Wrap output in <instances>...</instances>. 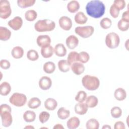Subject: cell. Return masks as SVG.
Returning a JSON list of instances; mask_svg holds the SVG:
<instances>
[{
  "instance_id": "ab89813d",
  "label": "cell",
  "mask_w": 129,
  "mask_h": 129,
  "mask_svg": "<svg viewBox=\"0 0 129 129\" xmlns=\"http://www.w3.org/2000/svg\"><path fill=\"white\" fill-rule=\"evenodd\" d=\"M87 97V93L84 91L81 90L77 93V95L75 96V100L77 101V102L83 103L86 100Z\"/></svg>"
},
{
  "instance_id": "681fc988",
  "label": "cell",
  "mask_w": 129,
  "mask_h": 129,
  "mask_svg": "<svg viewBox=\"0 0 129 129\" xmlns=\"http://www.w3.org/2000/svg\"><path fill=\"white\" fill-rule=\"evenodd\" d=\"M54 129H61V128H64V127L63 126V125L61 124H56L55 125H54V126L53 127Z\"/></svg>"
},
{
  "instance_id": "836d02e7",
  "label": "cell",
  "mask_w": 129,
  "mask_h": 129,
  "mask_svg": "<svg viewBox=\"0 0 129 129\" xmlns=\"http://www.w3.org/2000/svg\"><path fill=\"white\" fill-rule=\"evenodd\" d=\"M87 129H98L99 123L95 118H90L87 120L86 123Z\"/></svg>"
},
{
  "instance_id": "7dc6e473",
  "label": "cell",
  "mask_w": 129,
  "mask_h": 129,
  "mask_svg": "<svg viewBox=\"0 0 129 129\" xmlns=\"http://www.w3.org/2000/svg\"><path fill=\"white\" fill-rule=\"evenodd\" d=\"M9 111L12 112V108L10 106L7 104H2L0 106V111Z\"/></svg>"
},
{
  "instance_id": "4fadbf2b",
  "label": "cell",
  "mask_w": 129,
  "mask_h": 129,
  "mask_svg": "<svg viewBox=\"0 0 129 129\" xmlns=\"http://www.w3.org/2000/svg\"><path fill=\"white\" fill-rule=\"evenodd\" d=\"M79 39L74 35L69 36L66 40V44L68 48L70 49H75L79 44Z\"/></svg>"
},
{
  "instance_id": "f907efd6",
  "label": "cell",
  "mask_w": 129,
  "mask_h": 129,
  "mask_svg": "<svg viewBox=\"0 0 129 129\" xmlns=\"http://www.w3.org/2000/svg\"><path fill=\"white\" fill-rule=\"evenodd\" d=\"M111 126L108 124H104L102 127V129H111Z\"/></svg>"
},
{
  "instance_id": "60d3db41",
  "label": "cell",
  "mask_w": 129,
  "mask_h": 129,
  "mask_svg": "<svg viewBox=\"0 0 129 129\" xmlns=\"http://www.w3.org/2000/svg\"><path fill=\"white\" fill-rule=\"evenodd\" d=\"M90 59L89 53L86 51H81L79 53V61L82 63H87Z\"/></svg>"
},
{
  "instance_id": "7c38bea8",
  "label": "cell",
  "mask_w": 129,
  "mask_h": 129,
  "mask_svg": "<svg viewBox=\"0 0 129 129\" xmlns=\"http://www.w3.org/2000/svg\"><path fill=\"white\" fill-rule=\"evenodd\" d=\"M51 41L50 37L47 35H39L36 39V42L38 46L41 47L50 45Z\"/></svg>"
},
{
  "instance_id": "3957f363",
  "label": "cell",
  "mask_w": 129,
  "mask_h": 129,
  "mask_svg": "<svg viewBox=\"0 0 129 129\" xmlns=\"http://www.w3.org/2000/svg\"><path fill=\"white\" fill-rule=\"evenodd\" d=\"M55 28V23L49 19L39 20L34 24L35 30L39 32L51 31Z\"/></svg>"
},
{
  "instance_id": "ffe728a7",
  "label": "cell",
  "mask_w": 129,
  "mask_h": 129,
  "mask_svg": "<svg viewBox=\"0 0 129 129\" xmlns=\"http://www.w3.org/2000/svg\"><path fill=\"white\" fill-rule=\"evenodd\" d=\"M11 31L7 28L1 26L0 27V39L2 41H6L8 40L11 36Z\"/></svg>"
},
{
  "instance_id": "5b68a950",
  "label": "cell",
  "mask_w": 129,
  "mask_h": 129,
  "mask_svg": "<svg viewBox=\"0 0 129 129\" xmlns=\"http://www.w3.org/2000/svg\"><path fill=\"white\" fill-rule=\"evenodd\" d=\"M105 44L110 49H114L117 47L120 43L119 35L114 32L108 33L105 37Z\"/></svg>"
},
{
  "instance_id": "6da1fadb",
  "label": "cell",
  "mask_w": 129,
  "mask_h": 129,
  "mask_svg": "<svg viewBox=\"0 0 129 129\" xmlns=\"http://www.w3.org/2000/svg\"><path fill=\"white\" fill-rule=\"evenodd\" d=\"M85 8L87 15L95 19L101 18L105 12V5L99 0L90 1L87 3Z\"/></svg>"
},
{
  "instance_id": "7402d4cb",
  "label": "cell",
  "mask_w": 129,
  "mask_h": 129,
  "mask_svg": "<svg viewBox=\"0 0 129 129\" xmlns=\"http://www.w3.org/2000/svg\"><path fill=\"white\" fill-rule=\"evenodd\" d=\"M114 96L117 100L122 101L126 97V91L122 88H118L114 92Z\"/></svg>"
},
{
  "instance_id": "52a82bcc",
  "label": "cell",
  "mask_w": 129,
  "mask_h": 129,
  "mask_svg": "<svg viewBox=\"0 0 129 129\" xmlns=\"http://www.w3.org/2000/svg\"><path fill=\"white\" fill-rule=\"evenodd\" d=\"M12 14L10 3L8 0L0 1V17L3 19L8 18Z\"/></svg>"
},
{
  "instance_id": "8fae6325",
  "label": "cell",
  "mask_w": 129,
  "mask_h": 129,
  "mask_svg": "<svg viewBox=\"0 0 129 129\" xmlns=\"http://www.w3.org/2000/svg\"><path fill=\"white\" fill-rule=\"evenodd\" d=\"M39 88L43 90H47L52 86L51 79L48 76H42L39 81Z\"/></svg>"
},
{
  "instance_id": "83f0119b",
  "label": "cell",
  "mask_w": 129,
  "mask_h": 129,
  "mask_svg": "<svg viewBox=\"0 0 129 129\" xmlns=\"http://www.w3.org/2000/svg\"><path fill=\"white\" fill-rule=\"evenodd\" d=\"M57 65L59 70L63 73L69 71L71 69V65L66 59H61L58 61Z\"/></svg>"
},
{
  "instance_id": "f5cc1de1",
  "label": "cell",
  "mask_w": 129,
  "mask_h": 129,
  "mask_svg": "<svg viewBox=\"0 0 129 129\" xmlns=\"http://www.w3.org/2000/svg\"><path fill=\"white\" fill-rule=\"evenodd\" d=\"M25 128H34V127L32 126V125H27V126H26L25 127Z\"/></svg>"
},
{
  "instance_id": "8992f818",
  "label": "cell",
  "mask_w": 129,
  "mask_h": 129,
  "mask_svg": "<svg viewBox=\"0 0 129 129\" xmlns=\"http://www.w3.org/2000/svg\"><path fill=\"white\" fill-rule=\"evenodd\" d=\"M76 34L83 38H87L91 36L94 32V28L92 26H78L75 29Z\"/></svg>"
},
{
  "instance_id": "74e56055",
  "label": "cell",
  "mask_w": 129,
  "mask_h": 129,
  "mask_svg": "<svg viewBox=\"0 0 129 129\" xmlns=\"http://www.w3.org/2000/svg\"><path fill=\"white\" fill-rule=\"evenodd\" d=\"M112 25V21L108 18H104L100 21V26L103 29H108Z\"/></svg>"
},
{
  "instance_id": "4dcf8cb0",
  "label": "cell",
  "mask_w": 129,
  "mask_h": 129,
  "mask_svg": "<svg viewBox=\"0 0 129 129\" xmlns=\"http://www.w3.org/2000/svg\"><path fill=\"white\" fill-rule=\"evenodd\" d=\"M41 104V101L37 97H32L30 99L28 102V106L31 109H36L38 108Z\"/></svg>"
},
{
  "instance_id": "8d00e7d4",
  "label": "cell",
  "mask_w": 129,
  "mask_h": 129,
  "mask_svg": "<svg viewBox=\"0 0 129 129\" xmlns=\"http://www.w3.org/2000/svg\"><path fill=\"white\" fill-rule=\"evenodd\" d=\"M27 57L31 61H35L38 59L39 54L36 50L30 49L27 52Z\"/></svg>"
},
{
  "instance_id": "ac0fdd59",
  "label": "cell",
  "mask_w": 129,
  "mask_h": 129,
  "mask_svg": "<svg viewBox=\"0 0 129 129\" xmlns=\"http://www.w3.org/2000/svg\"><path fill=\"white\" fill-rule=\"evenodd\" d=\"M57 106V101L52 98H48L46 99L44 102V107L48 110H54L55 109Z\"/></svg>"
},
{
  "instance_id": "e0dca14e",
  "label": "cell",
  "mask_w": 129,
  "mask_h": 129,
  "mask_svg": "<svg viewBox=\"0 0 129 129\" xmlns=\"http://www.w3.org/2000/svg\"><path fill=\"white\" fill-rule=\"evenodd\" d=\"M41 55L45 58L51 57L54 53V48L51 45L41 47L40 50Z\"/></svg>"
},
{
  "instance_id": "f35d334b",
  "label": "cell",
  "mask_w": 129,
  "mask_h": 129,
  "mask_svg": "<svg viewBox=\"0 0 129 129\" xmlns=\"http://www.w3.org/2000/svg\"><path fill=\"white\" fill-rule=\"evenodd\" d=\"M110 113L113 118H118L122 115V110L118 106H114L111 109Z\"/></svg>"
},
{
  "instance_id": "c3c4849f",
  "label": "cell",
  "mask_w": 129,
  "mask_h": 129,
  "mask_svg": "<svg viewBox=\"0 0 129 129\" xmlns=\"http://www.w3.org/2000/svg\"><path fill=\"white\" fill-rule=\"evenodd\" d=\"M121 19L129 21V11L128 10L122 13Z\"/></svg>"
},
{
  "instance_id": "d4e9b609",
  "label": "cell",
  "mask_w": 129,
  "mask_h": 129,
  "mask_svg": "<svg viewBox=\"0 0 129 129\" xmlns=\"http://www.w3.org/2000/svg\"><path fill=\"white\" fill-rule=\"evenodd\" d=\"M85 103L88 108H94L96 107L98 103V99L94 95H90L87 97L85 100Z\"/></svg>"
},
{
  "instance_id": "d6986e66",
  "label": "cell",
  "mask_w": 129,
  "mask_h": 129,
  "mask_svg": "<svg viewBox=\"0 0 129 129\" xmlns=\"http://www.w3.org/2000/svg\"><path fill=\"white\" fill-rule=\"evenodd\" d=\"M80 124L79 118L76 116H73L69 119L67 122V127L69 129H75L79 127Z\"/></svg>"
},
{
  "instance_id": "1f68e13d",
  "label": "cell",
  "mask_w": 129,
  "mask_h": 129,
  "mask_svg": "<svg viewBox=\"0 0 129 129\" xmlns=\"http://www.w3.org/2000/svg\"><path fill=\"white\" fill-rule=\"evenodd\" d=\"M67 61L71 66L73 63L79 61V53L77 51H73L70 52L67 57Z\"/></svg>"
},
{
  "instance_id": "f546056e",
  "label": "cell",
  "mask_w": 129,
  "mask_h": 129,
  "mask_svg": "<svg viewBox=\"0 0 129 129\" xmlns=\"http://www.w3.org/2000/svg\"><path fill=\"white\" fill-rule=\"evenodd\" d=\"M55 64L52 61L46 62L43 66V70L44 72L47 74H52L55 70Z\"/></svg>"
},
{
  "instance_id": "bcb514c9",
  "label": "cell",
  "mask_w": 129,
  "mask_h": 129,
  "mask_svg": "<svg viewBox=\"0 0 129 129\" xmlns=\"http://www.w3.org/2000/svg\"><path fill=\"white\" fill-rule=\"evenodd\" d=\"M114 129H125V126L124 123L121 121H116L114 124Z\"/></svg>"
},
{
  "instance_id": "d6a6232c",
  "label": "cell",
  "mask_w": 129,
  "mask_h": 129,
  "mask_svg": "<svg viewBox=\"0 0 129 129\" xmlns=\"http://www.w3.org/2000/svg\"><path fill=\"white\" fill-rule=\"evenodd\" d=\"M36 2L35 0H18V6L22 9L33 6Z\"/></svg>"
},
{
  "instance_id": "2e32d148",
  "label": "cell",
  "mask_w": 129,
  "mask_h": 129,
  "mask_svg": "<svg viewBox=\"0 0 129 129\" xmlns=\"http://www.w3.org/2000/svg\"><path fill=\"white\" fill-rule=\"evenodd\" d=\"M67 50L62 43L57 44L54 48V53L58 57H63L67 54Z\"/></svg>"
},
{
  "instance_id": "f1b7e54d",
  "label": "cell",
  "mask_w": 129,
  "mask_h": 129,
  "mask_svg": "<svg viewBox=\"0 0 129 129\" xmlns=\"http://www.w3.org/2000/svg\"><path fill=\"white\" fill-rule=\"evenodd\" d=\"M57 115L59 119L64 120L67 119L70 116V111L64 107H60L57 110Z\"/></svg>"
},
{
  "instance_id": "44dd1931",
  "label": "cell",
  "mask_w": 129,
  "mask_h": 129,
  "mask_svg": "<svg viewBox=\"0 0 129 129\" xmlns=\"http://www.w3.org/2000/svg\"><path fill=\"white\" fill-rule=\"evenodd\" d=\"M74 20L77 24L83 25L87 22L88 18L83 12L80 11L76 14L74 17Z\"/></svg>"
},
{
  "instance_id": "ba28073f",
  "label": "cell",
  "mask_w": 129,
  "mask_h": 129,
  "mask_svg": "<svg viewBox=\"0 0 129 129\" xmlns=\"http://www.w3.org/2000/svg\"><path fill=\"white\" fill-rule=\"evenodd\" d=\"M9 111H0L2 125L5 127L10 126L13 122V117Z\"/></svg>"
},
{
  "instance_id": "7a4b0ae2",
  "label": "cell",
  "mask_w": 129,
  "mask_h": 129,
  "mask_svg": "<svg viewBox=\"0 0 129 129\" xmlns=\"http://www.w3.org/2000/svg\"><path fill=\"white\" fill-rule=\"evenodd\" d=\"M82 83L83 87L88 90L95 91L100 86V80L96 76L86 75L82 79Z\"/></svg>"
},
{
  "instance_id": "603a6c76",
  "label": "cell",
  "mask_w": 129,
  "mask_h": 129,
  "mask_svg": "<svg viewBox=\"0 0 129 129\" xmlns=\"http://www.w3.org/2000/svg\"><path fill=\"white\" fill-rule=\"evenodd\" d=\"M24 50L23 48L20 46H17L13 47L11 51L12 56L16 59H19L23 57L24 55Z\"/></svg>"
},
{
  "instance_id": "277c9868",
  "label": "cell",
  "mask_w": 129,
  "mask_h": 129,
  "mask_svg": "<svg viewBox=\"0 0 129 129\" xmlns=\"http://www.w3.org/2000/svg\"><path fill=\"white\" fill-rule=\"evenodd\" d=\"M27 98L26 96L23 93L15 92L9 98V101L12 105L17 107H22L26 103Z\"/></svg>"
},
{
  "instance_id": "ee69618b",
  "label": "cell",
  "mask_w": 129,
  "mask_h": 129,
  "mask_svg": "<svg viewBox=\"0 0 129 129\" xmlns=\"http://www.w3.org/2000/svg\"><path fill=\"white\" fill-rule=\"evenodd\" d=\"M119 10L115 7L112 5L109 9V13L111 16L113 18H116L118 17L119 14Z\"/></svg>"
},
{
  "instance_id": "7bdbcfd3",
  "label": "cell",
  "mask_w": 129,
  "mask_h": 129,
  "mask_svg": "<svg viewBox=\"0 0 129 129\" xmlns=\"http://www.w3.org/2000/svg\"><path fill=\"white\" fill-rule=\"evenodd\" d=\"M119 11L123 10L126 6V3L124 0H115L112 4Z\"/></svg>"
},
{
  "instance_id": "5bb4252c",
  "label": "cell",
  "mask_w": 129,
  "mask_h": 129,
  "mask_svg": "<svg viewBox=\"0 0 129 129\" xmlns=\"http://www.w3.org/2000/svg\"><path fill=\"white\" fill-rule=\"evenodd\" d=\"M71 69L72 72L76 75H80L82 74L85 71V67L84 64L80 62H76L71 66Z\"/></svg>"
},
{
  "instance_id": "30bf717a",
  "label": "cell",
  "mask_w": 129,
  "mask_h": 129,
  "mask_svg": "<svg viewBox=\"0 0 129 129\" xmlns=\"http://www.w3.org/2000/svg\"><path fill=\"white\" fill-rule=\"evenodd\" d=\"M10 27L15 31L20 30L23 25V20L21 17L16 16L8 22Z\"/></svg>"
},
{
  "instance_id": "484cf974",
  "label": "cell",
  "mask_w": 129,
  "mask_h": 129,
  "mask_svg": "<svg viewBox=\"0 0 129 129\" xmlns=\"http://www.w3.org/2000/svg\"><path fill=\"white\" fill-rule=\"evenodd\" d=\"M11 91V86L7 82H3L0 85V94L2 96L8 95Z\"/></svg>"
},
{
  "instance_id": "9a60e30c",
  "label": "cell",
  "mask_w": 129,
  "mask_h": 129,
  "mask_svg": "<svg viewBox=\"0 0 129 129\" xmlns=\"http://www.w3.org/2000/svg\"><path fill=\"white\" fill-rule=\"evenodd\" d=\"M74 110L76 113L83 115L87 113L88 110V107L86 103L78 102L75 105Z\"/></svg>"
},
{
  "instance_id": "d590c367",
  "label": "cell",
  "mask_w": 129,
  "mask_h": 129,
  "mask_svg": "<svg viewBox=\"0 0 129 129\" xmlns=\"http://www.w3.org/2000/svg\"><path fill=\"white\" fill-rule=\"evenodd\" d=\"M117 27L121 31H126L129 28V21L121 19L117 23Z\"/></svg>"
},
{
  "instance_id": "816d5d0a",
  "label": "cell",
  "mask_w": 129,
  "mask_h": 129,
  "mask_svg": "<svg viewBox=\"0 0 129 129\" xmlns=\"http://www.w3.org/2000/svg\"><path fill=\"white\" fill-rule=\"evenodd\" d=\"M128 39H127L126 41L125 42V43H124V46H125V48L127 50H128Z\"/></svg>"
},
{
  "instance_id": "b9f144b4",
  "label": "cell",
  "mask_w": 129,
  "mask_h": 129,
  "mask_svg": "<svg viewBox=\"0 0 129 129\" xmlns=\"http://www.w3.org/2000/svg\"><path fill=\"white\" fill-rule=\"evenodd\" d=\"M50 117V114L47 111H43L39 114V120L41 123H44L47 122Z\"/></svg>"
},
{
  "instance_id": "e575fe53",
  "label": "cell",
  "mask_w": 129,
  "mask_h": 129,
  "mask_svg": "<svg viewBox=\"0 0 129 129\" xmlns=\"http://www.w3.org/2000/svg\"><path fill=\"white\" fill-rule=\"evenodd\" d=\"M37 17V12L34 10H29L25 13V19L29 22L34 21Z\"/></svg>"
},
{
  "instance_id": "f6af8a7d",
  "label": "cell",
  "mask_w": 129,
  "mask_h": 129,
  "mask_svg": "<svg viewBox=\"0 0 129 129\" xmlns=\"http://www.w3.org/2000/svg\"><path fill=\"white\" fill-rule=\"evenodd\" d=\"M0 67L4 70H8L11 67V63L7 59H2L0 61Z\"/></svg>"
},
{
  "instance_id": "4316f807",
  "label": "cell",
  "mask_w": 129,
  "mask_h": 129,
  "mask_svg": "<svg viewBox=\"0 0 129 129\" xmlns=\"http://www.w3.org/2000/svg\"><path fill=\"white\" fill-rule=\"evenodd\" d=\"M23 117L26 122H32L35 120L36 113L32 110H27L23 113Z\"/></svg>"
},
{
  "instance_id": "cb8c5ba5",
  "label": "cell",
  "mask_w": 129,
  "mask_h": 129,
  "mask_svg": "<svg viewBox=\"0 0 129 129\" xmlns=\"http://www.w3.org/2000/svg\"><path fill=\"white\" fill-rule=\"evenodd\" d=\"M67 10L71 13L77 12L80 9L79 3L75 0L70 1L67 5Z\"/></svg>"
},
{
  "instance_id": "9c48e42d",
  "label": "cell",
  "mask_w": 129,
  "mask_h": 129,
  "mask_svg": "<svg viewBox=\"0 0 129 129\" xmlns=\"http://www.w3.org/2000/svg\"><path fill=\"white\" fill-rule=\"evenodd\" d=\"M59 27L65 31L70 30L72 27V21L71 18L67 16L61 17L58 20Z\"/></svg>"
}]
</instances>
